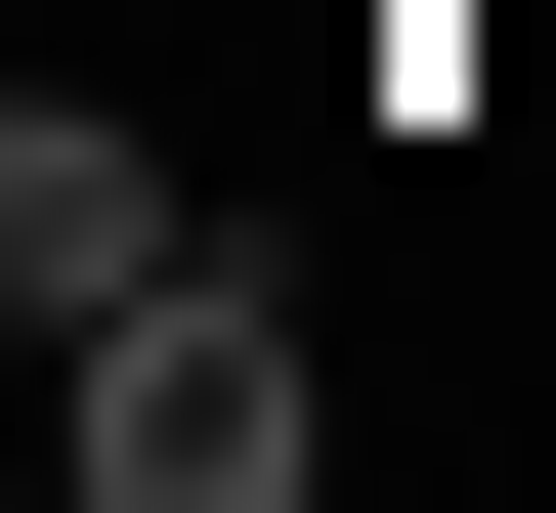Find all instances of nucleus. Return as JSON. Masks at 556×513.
<instances>
[{
  "mask_svg": "<svg viewBox=\"0 0 556 513\" xmlns=\"http://www.w3.org/2000/svg\"><path fill=\"white\" fill-rule=\"evenodd\" d=\"M300 428H343V385H300L257 257H172L129 343H43V471H86V513H300Z\"/></svg>",
  "mask_w": 556,
  "mask_h": 513,
  "instance_id": "1",
  "label": "nucleus"
},
{
  "mask_svg": "<svg viewBox=\"0 0 556 513\" xmlns=\"http://www.w3.org/2000/svg\"><path fill=\"white\" fill-rule=\"evenodd\" d=\"M172 257H214V171L129 129V86H43V129H0V299H43V343H129Z\"/></svg>",
  "mask_w": 556,
  "mask_h": 513,
  "instance_id": "2",
  "label": "nucleus"
}]
</instances>
